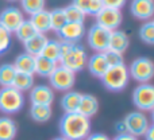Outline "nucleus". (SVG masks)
Wrapping results in <instances>:
<instances>
[{"label":"nucleus","instance_id":"obj_1","mask_svg":"<svg viewBox=\"0 0 154 140\" xmlns=\"http://www.w3.org/2000/svg\"><path fill=\"white\" fill-rule=\"evenodd\" d=\"M61 138L66 140H85L91 135V119L77 113H65L60 120Z\"/></svg>","mask_w":154,"mask_h":140},{"label":"nucleus","instance_id":"obj_2","mask_svg":"<svg viewBox=\"0 0 154 140\" xmlns=\"http://www.w3.org/2000/svg\"><path fill=\"white\" fill-rule=\"evenodd\" d=\"M101 82L103 86L107 90L111 92H120L128 85L130 81V74H128V69L125 64L118 65V66H111L108 70L104 73L101 77Z\"/></svg>","mask_w":154,"mask_h":140},{"label":"nucleus","instance_id":"obj_3","mask_svg":"<svg viewBox=\"0 0 154 140\" xmlns=\"http://www.w3.org/2000/svg\"><path fill=\"white\" fill-rule=\"evenodd\" d=\"M87 61L88 54L85 47L80 43H75V45L70 46V49L64 55H61L58 65L66 67L68 70L73 71V73H77V71H81L87 66Z\"/></svg>","mask_w":154,"mask_h":140},{"label":"nucleus","instance_id":"obj_4","mask_svg":"<svg viewBox=\"0 0 154 140\" xmlns=\"http://www.w3.org/2000/svg\"><path fill=\"white\" fill-rule=\"evenodd\" d=\"M24 106V96L14 86L0 89V112L5 115L18 113Z\"/></svg>","mask_w":154,"mask_h":140},{"label":"nucleus","instance_id":"obj_5","mask_svg":"<svg viewBox=\"0 0 154 140\" xmlns=\"http://www.w3.org/2000/svg\"><path fill=\"white\" fill-rule=\"evenodd\" d=\"M128 69L130 78L138 81L139 84H149L154 76V65L153 61L147 57H138L131 62Z\"/></svg>","mask_w":154,"mask_h":140},{"label":"nucleus","instance_id":"obj_6","mask_svg":"<svg viewBox=\"0 0 154 140\" xmlns=\"http://www.w3.org/2000/svg\"><path fill=\"white\" fill-rule=\"evenodd\" d=\"M51 89H56L58 92H69L76 82V73L68 70L66 67L57 65L56 69L49 77Z\"/></svg>","mask_w":154,"mask_h":140},{"label":"nucleus","instance_id":"obj_7","mask_svg":"<svg viewBox=\"0 0 154 140\" xmlns=\"http://www.w3.org/2000/svg\"><path fill=\"white\" fill-rule=\"evenodd\" d=\"M133 104L141 112H150L154 108V88L150 84H139L133 90Z\"/></svg>","mask_w":154,"mask_h":140},{"label":"nucleus","instance_id":"obj_8","mask_svg":"<svg viewBox=\"0 0 154 140\" xmlns=\"http://www.w3.org/2000/svg\"><path fill=\"white\" fill-rule=\"evenodd\" d=\"M109 37H111V31L96 23L91 26L87 32L88 45L96 53H104L106 50H108Z\"/></svg>","mask_w":154,"mask_h":140},{"label":"nucleus","instance_id":"obj_9","mask_svg":"<svg viewBox=\"0 0 154 140\" xmlns=\"http://www.w3.org/2000/svg\"><path fill=\"white\" fill-rule=\"evenodd\" d=\"M123 123H125V127H126V132L135 136V138L143 136L146 133L147 128L150 127L147 116L141 111L130 112L123 119Z\"/></svg>","mask_w":154,"mask_h":140},{"label":"nucleus","instance_id":"obj_10","mask_svg":"<svg viewBox=\"0 0 154 140\" xmlns=\"http://www.w3.org/2000/svg\"><path fill=\"white\" fill-rule=\"evenodd\" d=\"M122 20H123L122 11L114 10V8H103V11L96 16V24L109 30V31L119 30Z\"/></svg>","mask_w":154,"mask_h":140},{"label":"nucleus","instance_id":"obj_11","mask_svg":"<svg viewBox=\"0 0 154 140\" xmlns=\"http://www.w3.org/2000/svg\"><path fill=\"white\" fill-rule=\"evenodd\" d=\"M23 20V12L16 7H7L0 12V26H3L11 34L15 32V30L20 26Z\"/></svg>","mask_w":154,"mask_h":140},{"label":"nucleus","instance_id":"obj_12","mask_svg":"<svg viewBox=\"0 0 154 140\" xmlns=\"http://www.w3.org/2000/svg\"><path fill=\"white\" fill-rule=\"evenodd\" d=\"M61 42L66 43H79L85 35V26L84 23H72V22H66L64 27L56 32Z\"/></svg>","mask_w":154,"mask_h":140},{"label":"nucleus","instance_id":"obj_13","mask_svg":"<svg viewBox=\"0 0 154 140\" xmlns=\"http://www.w3.org/2000/svg\"><path fill=\"white\" fill-rule=\"evenodd\" d=\"M31 105H50L54 101V90L46 85H37L30 89Z\"/></svg>","mask_w":154,"mask_h":140},{"label":"nucleus","instance_id":"obj_14","mask_svg":"<svg viewBox=\"0 0 154 140\" xmlns=\"http://www.w3.org/2000/svg\"><path fill=\"white\" fill-rule=\"evenodd\" d=\"M131 15L139 20H152L154 15L153 0H133L130 5Z\"/></svg>","mask_w":154,"mask_h":140},{"label":"nucleus","instance_id":"obj_15","mask_svg":"<svg viewBox=\"0 0 154 140\" xmlns=\"http://www.w3.org/2000/svg\"><path fill=\"white\" fill-rule=\"evenodd\" d=\"M87 67L89 73L96 78H101L107 70H108V64H107L106 58H104L103 53H95L88 58L87 61Z\"/></svg>","mask_w":154,"mask_h":140},{"label":"nucleus","instance_id":"obj_16","mask_svg":"<svg viewBox=\"0 0 154 140\" xmlns=\"http://www.w3.org/2000/svg\"><path fill=\"white\" fill-rule=\"evenodd\" d=\"M130 46V38L125 31L120 30H115L111 31V37H109L108 42V50L116 51L119 54H123Z\"/></svg>","mask_w":154,"mask_h":140},{"label":"nucleus","instance_id":"obj_17","mask_svg":"<svg viewBox=\"0 0 154 140\" xmlns=\"http://www.w3.org/2000/svg\"><path fill=\"white\" fill-rule=\"evenodd\" d=\"M99 111V101L93 94H82L81 101H80L77 113L82 115V116L91 119L92 116H95Z\"/></svg>","mask_w":154,"mask_h":140},{"label":"nucleus","instance_id":"obj_18","mask_svg":"<svg viewBox=\"0 0 154 140\" xmlns=\"http://www.w3.org/2000/svg\"><path fill=\"white\" fill-rule=\"evenodd\" d=\"M48 40L49 39H48V37H46V34H39V32H38V34H35L32 38H30L27 42L23 43L24 51L32 57L41 55L43 47H45L46 43H48Z\"/></svg>","mask_w":154,"mask_h":140},{"label":"nucleus","instance_id":"obj_19","mask_svg":"<svg viewBox=\"0 0 154 140\" xmlns=\"http://www.w3.org/2000/svg\"><path fill=\"white\" fill-rule=\"evenodd\" d=\"M30 23L32 24V27L35 28V31L39 34H46L48 31H50V13L49 11L42 10L39 12L30 15Z\"/></svg>","mask_w":154,"mask_h":140},{"label":"nucleus","instance_id":"obj_20","mask_svg":"<svg viewBox=\"0 0 154 140\" xmlns=\"http://www.w3.org/2000/svg\"><path fill=\"white\" fill-rule=\"evenodd\" d=\"M12 66L15 67L16 71L19 73H26V74H32L34 76V69H35V57L30 55L27 53L19 54L15 58Z\"/></svg>","mask_w":154,"mask_h":140},{"label":"nucleus","instance_id":"obj_21","mask_svg":"<svg viewBox=\"0 0 154 140\" xmlns=\"http://www.w3.org/2000/svg\"><path fill=\"white\" fill-rule=\"evenodd\" d=\"M81 93L69 90L66 92L61 98V108L64 109L65 113H75L79 109L80 101H81Z\"/></svg>","mask_w":154,"mask_h":140},{"label":"nucleus","instance_id":"obj_22","mask_svg":"<svg viewBox=\"0 0 154 140\" xmlns=\"http://www.w3.org/2000/svg\"><path fill=\"white\" fill-rule=\"evenodd\" d=\"M58 64L50 61V59L45 58L42 55L35 57V69H34V74H38L41 77H46L49 78L50 74L53 73V70L56 69V66Z\"/></svg>","mask_w":154,"mask_h":140},{"label":"nucleus","instance_id":"obj_23","mask_svg":"<svg viewBox=\"0 0 154 140\" xmlns=\"http://www.w3.org/2000/svg\"><path fill=\"white\" fill-rule=\"evenodd\" d=\"M16 131V123L11 117H0V140H14Z\"/></svg>","mask_w":154,"mask_h":140},{"label":"nucleus","instance_id":"obj_24","mask_svg":"<svg viewBox=\"0 0 154 140\" xmlns=\"http://www.w3.org/2000/svg\"><path fill=\"white\" fill-rule=\"evenodd\" d=\"M53 111L50 105H31L30 108V116L37 123H46L50 120Z\"/></svg>","mask_w":154,"mask_h":140},{"label":"nucleus","instance_id":"obj_25","mask_svg":"<svg viewBox=\"0 0 154 140\" xmlns=\"http://www.w3.org/2000/svg\"><path fill=\"white\" fill-rule=\"evenodd\" d=\"M12 86L18 89L19 92H27L34 86V76L32 74H26V73H19L16 71V76L14 78Z\"/></svg>","mask_w":154,"mask_h":140},{"label":"nucleus","instance_id":"obj_26","mask_svg":"<svg viewBox=\"0 0 154 140\" xmlns=\"http://www.w3.org/2000/svg\"><path fill=\"white\" fill-rule=\"evenodd\" d=\"M49 13H50V28L54 32H58L68 22L64 8H56L53 11H49Z\"/></svg>","mask_w":154,"mask_h":140},{"label":"nucleus","instance_id":"obj_27","mask_svg":"<svg viewBox=\"0 0 154 140\" xmlns=\"http://www.w3.org/2000/svg\"><path fill=\"white\" fill-rule=\"evenodd\" d=\"M35 34H38L37 31H35V28L32 27V24L30 23L29 19H24L23 22H22V24L18 27V28L15 30V35L16 38H18L19 40H20L22 43L27 42V40L30 39V38H32Z\"/></svg>","mask_w":154,"mask_h":140},{"label":"nucleus","instance_id":"obj_28","mask_svg":"<svg viewBox=\"0 0 154 140\" xmlns=\"http://www.w3.org/2000/svg\"><path fill=\"white\" fill-rule=\"evenodd\" d=\"M41 55L50 59V61H53V62H56V64H58V61H60V40L49 39L46 46L43 47Z\"/></svg>","mask_w":154,"mask_h":140},{"label":"nucleus","instance_id":"obj_29","mask_svg":"<svg viewBox=\"0 0 154 140\" xmlns=\"http://www.w3.org/2000/svg\"><path fill=\"white\" fill-rule=\"evenodd\" d=\"M16 76V70L12 64H4L0 66V86H12L14 78Z\"/></svg>","mask_w":154,"mask_h":140},{"label":"nucleus","instance_id":"obj_30","mask_svg":"<svg viewBox=\"0 0 154 140\" xmlns=\"http://www.w3.org/2000/svg\"><path fill=\"white\" fill-rule=\"evenodd\" d=\"M64 12H65V16H66V20L72 22V23H84L85 16H87L81 10H79L73 4H69L68 7H65Z\"/></svg>","mask_w":154,"mask_h":140},{"label":"nucleus","instance_id":"obj_31","mask_svg":"<svg viewBox=\"0 0 154 140\" xmlns=\"http://www.w3.org/2000/svg\"><path fill=\"white\" fill-rule=\"evenodd\" d=\"M45 3L46 0H20L22 8L29 15H34V13L45 10Z\"/></svg>","mask_w":154,"mask_h":140},{"label":"nucleus","instance_id":"obj_32","mask_svg":"<svg viewBox=\"0 0 154 140\" xmlns=\"http://www.w3.org/2000/svg\"><path fill=\"white\" fill-rule=\"evenodd\" d=\"M139 38L147 45H153L154 43V22L147 20L139 28Z\"/></svg>","mask_w":154,"mask_h":140},{"label":"nucleus","instance_id":"obj_33","mask_svg":"<svg viewBox=\"0 0 154 140\" xmlns=\"http://www.w3.org/2000/svg\"><path fill=\"white\" fill-rule=\"evenodd\" d=\"M11 37H12V34H11L10 31H7L3 26H0V54L10 50Z\"/></svg>","mask_w":154,"mask_h":140},{"label":"nucleus","instance_id":"obj_34","mask_svg":"<svg viewBox=\"0 0 154 140\" xmlns=\"http://www.w3.org/2000/svg\"><path fill=\"white\" fill-rule=\"evenodd\" d=\"M103 54H104V58H106V61H107V64H108L109 67L125 64V62H123V54H119V53L112 51V50H106Z\"/></svg>","mask_w":154,"mask_h":140},{"label":"nucleus","instance_id":"obj_35","mask_svg":"<svg viewBox=\"0 0 154 140\" xmlns=\"http://www.w3.org/2000/svg\"><path fill=\"white\" fill-rule=\"evenodd\" d=\"M104 5L101 3V0H91L89 1V7H88V11H87V15H91V16H97L99 13L103 11Z\"/></svg>","mask_w":154,"mask_h":140},{"label":"nucleus","instance_id":"obj_36","mask_svg":"<svg viewBox=\"0 0 154 140\" xmlns=\"http://www.w3.org/2000/svg\"><path fill=\"white\" fill-rule=\"evenodd\" d=\"M127 0H101L104 8H114V10H122Z\"/></svg>","mask_w":154,"mask_h":140},{"label":"nucleus","instance_id":"obj_37","mask_svg":"<svg viewBox=\"0 0 154 140\" xmlns=\"http://www.w3.org/2000/svg\"><path fill=\"white\" fill-rule=\"evenodd\" d=\"M89 1L91 0H73L72 4L76 5L79 10H81L82 12L87 15V11H88V7H89Z\"/></svg>","mask_w":154,"mask_h":140},{"label":"nucleus","instance_id":"obj_38","mask_svg":"<svg viewBox=\"0 0 154 140\" xmlns=\"http://www.w3.org/2000/svg\"><path fill=\"white\" fill-rule=\"evenodd\" d=\"M85 140H111L107 135L104 133H100V132H96V133H91Z\"/></svg>","mask_w":154,"mask_h":140},{"label":"nucleus","instance_id":"obj_39","mask_svg":"<svg viewBox=\"0 0 154 140\" xmlns=\"http://www.w3.org/2000/svg\"><path fill=\"white\" fill-rule=\"evenodd\" d=\"M112 140H138V138H135V136L126 132V133H118Z\"/></svg>","mask_w":154,"mask_h":140},{"label":"nucleus","instance_id":"obj_40","mask_svg":"<svg viewBox=\"0 0 154 140\" xmlns=\"http://www.w3.org/2000/svg\"><path fill=\"white\" fill-rule=\"evenodd\" d=\"M143 136L146 140H154V125H150V127L147 128L146 133H145Z\"/></svg>","mask_w":154,"mask_h":140},{"label":"nucleus","instance_id":"obj_41","mask_svg":"<svg viewBox=\"0 0 154 140\" xmlns=\"http://www.w3.org/2000/svg\"><path fill=\"white\" fill-rule=\"evenodd\" d=\"M115 130L118 131V133H126V127H125V123L122 121H118L116 125H115Z\"/></svg>","mask_w":154,"mask_h":140},{"label":"nucleus","instance_id":"obj_42","mask_svg":"<svg viewBox=\"0 0 154 140\" xmlns=\"http://www.w3.org/2000/svg\"><path fill=\"white\" fill-rule=\"evenodd\" d=\"M53 140H66V139H64V138H56V139H53Z\"/></svg>","mask_w":154,"mask_h":140},{"label":"nucleus","instance_id":"obj_43","mask_svg":"<svg viewBox=\"0 0 154 140\" xmlns=\"http://www.w3.org/2000/svg\"><path fill=\"white\" fill-rule=\"evenodd\" d=\"M10 1H18V0H10Z\"/></svg>","mask_w":154,"mask_h":140}]
</instances>
